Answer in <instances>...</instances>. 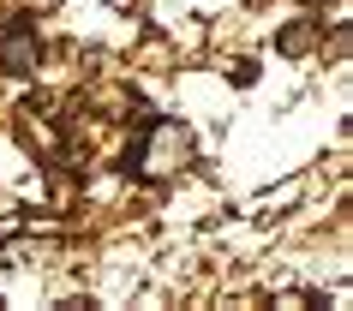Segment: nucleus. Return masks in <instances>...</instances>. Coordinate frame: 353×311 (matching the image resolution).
I'll list each match as a JSON object with an SVG mask.
<instances>
[{"label":"nucleus","mask_w":353,"mask_h":311,"mask_svg":"<svg viewBox=\"0 0 353 311\" xmlns=\"http://www.w3.org/2000/svg\"><path fill=\"white\" fill-rule=\"evenodd\" d=\"M305 6H335V0H305Z\"/></svg>","instance_id":"nucleus-4"},{"label":"nucleus","mask_w":353,"mask_h":311,"mask_svg":"<svg viewBox=\"0 0 353 311\" xmlns=\"http://www.w3.org/2000/svg\"><path fill=\"white\" fill-rule=\"evenodd\" d=\"M37 6H54V0H37Z\"/></svg>","instance_id":"nucleus-5"},{"label":"nucleus","mask_w":353,"mask_h":311,"mask_svg":"<svg viewBox=\"0 0 353 311\" xmlns=\"http://www.w3.org/2000/svg\"><path fill=\"white\" fill-rule=\"evenodd\" d=\"M42 66V37H37V19L30 12H12V19H0V72H37Z\"/></svg>","instance_id":"nucleus-2"},{"label":"nucleus","mask_w":353,"mask_h":311,"mask_svg":"<svg viewBox=\"0 0 353 311\" xmlns=\"http://www.w3.org/2000/svg\"><path fill=\"white\" fill-rule=\"evenodd\" d=\"M317 37H323V19H294V24L276 37V48H281L288 60H299V54H312V48H317Z\"/></svg>","instance_id":"nucleus-3"},{"label":"nucleus","mask_w":353,"mask_h":311,"mask_svg":"<svg viewBox=\"0 0 353 311\" xmlns=\"http://www.w3.org/2000/svg\"><path fill=\"white\" fill-rule=\"evenodd\" d=\"M186 162H192V132L180 120H150L144 138L126 150V168L138 180H174Z\"/></svg>","instance_id":"nucleus-1"}]
</instances>
